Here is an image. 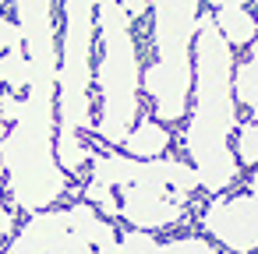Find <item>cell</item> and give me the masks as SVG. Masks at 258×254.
<instances>
[{"label":"cell","instance_id":"6da1fadb","mask_svg":"<svg viewBox=\"0 0 258 254\" xmlns=\"http://www.w3.org/2000/svg\"><path fill=\"white\" fill-rule=\"evenodd\" d=\"M191 89H195V113L184 131V148L198 173V187L219 194L237 180V155L230 148L237 134V99H233V46L219 36L212 15H198Z\"/></svg>","mask_w":258,"mask_h":254},{"label":"cell","instance_id":"7a4b0ae2","mask_svg":"<svg viewBox=\"0 0 258 254\" xmlns=\"http://www.w3.org/2000/svg\"><path fill=\"white\" fill-rule=\"evenodd\" d=\"M92 36H96V0H64V50L57 67V99H60V124H57V162L64 173L85 162L82 131L92 124Z\"/></svg>","mask_w":258,"mask_h":254},{"label":"cell","instance_id":"3957f363","mask_svg":"<svg viewBox=\"0 0 258 254\" xmlns=\"http://www.w3.org/2000/svg\"><path fill=\"white\" fill-rule=\"evenodd\" d=\"M53 106H36L22 99L18 120L0 138V162L8 173L11 198L25 212L50 208L68 187V173L60 170L53 148Z\"/></svg>","mask_w":258,"mask_h":254},{"label":"cell","instance_id":"277c9868","mask_svg":"<svg viewBox=\"0 0 258 254\" xmlns=\"http://www.w3.org/2000/svg\"><path fill=\"white\" fill-rule=\"evenodd\" d=\"M198 4L202 0H152L156 64L142 74V89L149 92L156 117H163V124L180 120L187 113L191 39L198 29Z\"/></svg>","mask_w":258,"mask_h":254},{"label":"cell","instance_id":"5b68a950","mask_svg":"<svg viewBox=\"0 0 258 254\" xmlns=\"http://www.w3.org/2000/svg\"><path fill=\"white\" fill-rule=\"evenodd\" d=\"M96 18H99V96H103V113L96 131L110 141L120 145L127 131L135 127L138 117V50L131 39V18L120 8V0H96Z\"/></svg>","mask_w":258,"mask_h":254},{"label":"cell","instance_id":"8992f818","mask_svg":"<svg viewBox=\"0 0 258 254\" xmlns=\"http://www.w3.org/2000/svg\"><path fill=\"white\" fill-rule=\"evenodd\" d=\"M92 180L106 187H127V184H159L173 191H195L198 173L187 162L177 159H135V155H103L92 162Z\"/></svg>","mask_w":258,"mask_h":254},{"label":"cell","instance_id":"52a82bcc","mask_svg":"<svg viewBox=\"0 0 258 254\" xmlns=\"http://www.w3.org/2000/svg\"><path fill=\"white\" fill-rule=\"evenodd\" d=\"M92 240L85 236L75 208L36 212L11 243V254H92Z\"/></svg>","mask_w":258,"mask_h":254},{"label":"cell","instance_id":"ba28073f","mask_svg":"<svg viewBox=\"0 0 258 254\" xmlns=\"http://www.w3.org/2000/svg\"><path fill=\"white\" fill-rule=\"evenodd\" d=\"M202 226L233 254H251L258 250V194L244 191L237 198H219L209 201Z\"/></svg>","mask_w":258,"mask_h":254},{"label":"cell","instance_id":"9c48e42d","mask_svg":"<svg viewBox=\"0 0 258 254\" xmlns=\"http://www.w3.org/2000/svg\"><path fill=\"white\" fill-rule=\"evenodd\" d=\"M187 198H191L187 191H173L159 184H127L124 194L117 198V212L135 229H166L184 219Z\"/></svg>","mask_w":258,"mask_h":254},{"label":"cell","instance_id":"30bf717a","mask_svg":"<svg viewBox=\"0 0 258 254\" xmlns=\"http://www.w3.org/2000/svg\"><path fill=\"white\" fill-rule=\"evenodd\" d=\"M120 145H124L127 155H135V159H156V155L166 152L170 131H166L163 124H156V120H138V124L127 131V138H124Z\"/></svg>","mask_w":258,"mask_h":254},{"label":"cell","instance_id":"8fae6325","mask_svg":"<svg viewBox=\"0 0 258 254\" xmlns=\"http://www.w3.org/2000/svg\"><path fill=\"white\" fill-rule=\"evenodd\" d=\"M212 22H216L219 36H223L230 46H247V43L258 36V25H254V18H251L244 8H219V11L212 15Z\"/></svg>","mask_w":258,"mask_h":254},{"label":"cell","instance_id":"7c38bea8","mask_svg":"<svg viewBox=\"0 0 258 254\" xmlns=\"http://www.w3.org/2000/svg\"><path fill=\"white\" fill-rule=\"evenodd\" d=\"M251 43H254L251 46V57L233 67V99L244 103L251 110V117L258 120V36Z\"/></svg>","mask_w":258,"mask_h":254},{"label":"cell","instance_id":"4fadbf2b","mask_svg":"<svg viewBox=\"0 0 258 254\" xmlns=\"http://www.w3.org/2000/svg\"><path fill=\"white\" fill-rule=\"evenodd\" d=\"M29 74H32V67H29L25 46L0 53V85H8L11 92H22V89H29Z\"/></svg>","mask_w":258,"mask_h":254},{"label":"cell","instance_id":"5bb4252c","mask_svg":"<svg viewBox=\"0 0 258 254\" xmlns=\"http://www.w3.org/2000/svg\"><path fill=\"white\" fill-rule=\"evenodd\" d=\"M237 162L258 166V120L254 124H237ZM251 191L258 194V170L251 173Z\"/></svg>","mask_w":258,"mask_h":254},{"label":"cell","instance_id":"9a60e30c","mask_svg":"<svg viewBox=\"0 0 258 254\" xmlns=\"http://www.w3.org/2000/svg\"><path fill=\"white\" fill-rule=\"evenodd\" d=\"M110 254H159V240L149 229H131V233L117 236Z\"/></svg>","mask_w":258,"mask_h":254},{"label":"cell","instance_id":"2e32d148","mask_svg":"<svg viewBox=\"0 0 258 254\" xmlns=\"http://www.w3.org/2000/svg\"><path fill=\"white\" fill-rule=\"evenodd\" d=\"M159 254H219V250L202 236H180V240L159 243Z\"/></svg>","mask_w":258,"mask_h":254},{"label":"cell","instance_id":"e0dca14e","mask_svg":"<svg viewBox=\"0 0 258 254\" xmlns=\"http://www.w3.org/2000/svg\"><path fill=\"white\" fill-rule=\"evenodd\" d=\"M85 201L92 205V208H99L103 215H113L117 212V198H113V187H106V184H89L85 187Z\"/></svg>","mask_w":258,"mask_h":254},{"label":"cell","instance_id":"ac0fdd59","mask_svg":"<svg viewBox=\"0 0 258 254\" xmlns=\"http://www.w3.org/2000/svg\"><path fill=\"white\" fill-rule=\"evenodd\" d=\"M22 46V29L11 18H0V53L4 50H18Z\"/></svg>","mask_w":258,"mask_h":254},{"label":"cell","instance_id":"d6986e66","mask_svg":"<svg viewBox=\"0 0 258 254\" xmlns=\"http://www.w3.org/2000/svg\"><path fill=\"white\" fill-rule=\"evenodd\" d=\"M149 4H152V0H120V8L127 11V18H138V15H145V11H149Z\"/></svg>","mask_w":258,"mask_h":254},{"label":"cell","instance_id":"ffe728a7","mask_svg":"<svg viewBox=\"0 0 258 254\" xmlns=\"http://www.w3.org/2000/svg\"><path fill=\"white\" fill-rule=\"evenodd\" d=\"M15 229V219H11V212L8 208H0V236H8Z\"/></svg>","mask_w":258,"mask_h":254},{"label":"cell","instance_id":"44dd1931","mask_svg":"<svg viewBox=\"0 0 258 254\" xmlns=\"http://www.w3.org/2000/svg\"><path fill=\"white\" fill-rule=\"evenodd\" d=\"M205 4H212V8L219 11V8H244L247 0H205Z\"/></svg>","mask_w":258,"mask_h":254},{"label":"cell","instance_id":"7402d4cb","mask_svg":"<svg viewBox=\"0 0 258 254\" xmlns=\"http://www.w3.org/2000/svg\"><path fill=\"white\" fill-rule=\"evenodd\" d=\"M0 4H8V0H0Z\"/></svg>","mask_w":258,"mask_h":254},{"label":"cell","instance_id":"603a6c76","mask_svg":"<svg viewBox=\"0 0 258 254\" xmlns=\"http://www.w3.org/2000/svg\"><path fill=\"white\" fill-rule=\"evenodd\" d=\"M92 254H99V250H92Z\"/></svg>","mask_w":258,"mask_h":254},{"label":"cell","instance_id":"cb8c5ba5","mask_svg":"<svg viewBox=\"0 0 258 254\" xmlns=\"http://www.w3.org/2000/svg\"><path fill=\"white\" fill-rule=\"evenodd\" d=\"M254 4H258V0H254Z\"/></svg>","mask_w":258,"mask_h":254}]
</instances>
